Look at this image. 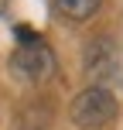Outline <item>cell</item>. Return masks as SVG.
I'll return each instance as SVG.
<instances>
[{"mask_svg":"<svg viewBox=\"0 0 123 130\" xmlns=\"http://www.w3.org/2000/svg\"><path fill=\"white\" fill-rule=\"evenodd\" d=\"M72 123L85 127V130H96L103 123H110L116 117V96H113L106 86H89L85 92H79L72 99V110H68Z\"/></svg>","mask_w":123,"mask_h":130,"instance_id":"6da1fadb","label":"cell"},{"mask_svg":"<svg viewBox=\"0 0 123 130\" xmlns=\"http://www.w3.org/2000/svg\"><path fill=\"white\" fill-rule=\"evenodd\" d=\"M10 72L21 82L41 86L45 79H51V72H55V52L41 38L24 41V45H17V52L10 55Z\"/></svg>","mask_w":123,"mask_h":130,"instance_id":"7a4b0ae2","label":"cell"},{"mask_svg":"<svg viewBox=\"0 0 123 130\" xmlns=\"http://www.w3.org/2000/svg\"><path fill=\"white\" fill-rule=\"evenodd\" d=\"M85 55H89V72L99 79H116L120 75V58H116V48H113V41H96V45L85 48Z\"/></svg>","mask_w":123,"mask_h":130,"instance_id":"3957f363","label":"cell"},{"mask_svg":"<svg viewBox=\"0 0 123 130\" xmlns=\"http://www.w3.org/2000/svg\"><path fill=\"white\" fill-rule=\"evenodd\" d=\"M99 4L103 0H55V10L68 21H89L99 10Z\"/></svg>","mask_w":123,"mask_h":130,"instance_id":"277c9868","label":"cell"},{"mask_svg":"<svg viewBox=\"0 0 123 130\" xmlns=\"http://www.w3.org/2000/svg\"><path fill=\"white\" fill-rule=\"evenodd\" d=\"M14 34H17V41H21V45H24V41H34V38H38L31 24H17V27H14Z\"/></svg>","mask_w":123,"mask_h":130,"instance_id":"5b68a950","label":"cell"}]
</instances>
